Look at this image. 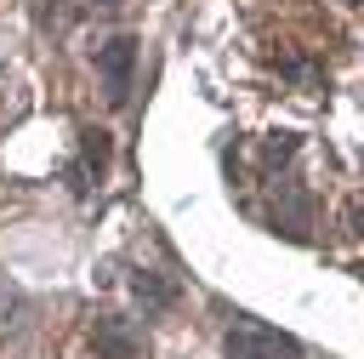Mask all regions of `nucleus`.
I'll return each mask as SVG.
<instances>
[{
  "instance_id": "f257e3e1",
  "label": "nucleus",
  "mask_w": 364,
  "mask_h": 359,
  "mask_svg": "<svg viewBox=\"0 0 364 359\" xmlns=\"http://www.w3.org/2000/svg\"><path fill=\"white\" fill-rule=\"evenodd\" d=\"M222 353H228V359H296L301 348H296V336H284V331L239 313V319L228 325V336H222Z\"/></svg>"
},
{
  "instance_id": "f03ea898",
  "label": "nucleus",
  "mask_w": 364,
  "mask_h": 359,
  "mask_svg": "<svg viewBox=\"0 0 364 359\" xmlns=\"http://www.w3.org/2000/svg\"><path fill=\"white\" fill-rule=\"evenodd\" d=\"M97 68H102V91H108V103L125 108V97H131V68H136V40H131V34L102 40V46H97Z\"/></svg>"
},
{
  "instance_id": "7ed1b4c3",
  "label": "nucleus",
  "mask_w": 364,
  "mask_h": 359,
  "mask_svg": "<svg viewBox=\"0 0 364 359\" xmlns=\"http://www.w3.org/2000/svg\"><path fill=\"white\" fill-rule=\"evenodd\" d=\"M91 348H97L102 359H142V336H136V325L119 319V313H102V319L91 325Z\"/></svg>"
},
{
  "instance_id": "20e7f679",
  "label": "nucleus",
  "mask_w": 364,
  "mask_h": 359,
  "mask_svg": "<svg viewBox=\"0 0 364 359\" xmlns=\"http://www.w3.org/2000/svg\"><path fill=\"white\" fill-rule=\"evenodd\" d=\"M108 165V131H80V165H74V188H91V177H102Z\"/></svg>"
},
{
  "instance_id": "39448f33",
  "label": "nucleus",
  "mask_w": 364,
  "mask_h": 359,
  "mask_svg": "<svg viewBox=\"0 0 364 359\" xmlns=\"http://www.w3.org/2000/svg\"><path fill=\"white\" fill-rule=\"evenodd\" d=\"M131 291H136V302H142V308H154V313L176 302V285H165L159 274H131Z\"/></svg>"
},
{
  "instance_id": "423d86ee",
  "label": "nucleus",
  "mask_w": 364,
  "mask_h": 359,
  "mask_svg": "<svg viewBox=\"0 0 364 359\" xmlns=\"http://www.w3.org/2000/svg\"><path fill=\"white\" fill-rule=\"evenodd\" d=\"M91 6H102V11H114V6H125V0H91Z\"/></svg>"
},
{
  "instance_id": "0eeeda50",
  "label": "nucleus",
  "mask_w": 364,
  "mask_h": 359,
  "mask_svg": "<svg viewBox=\"0 0 364 359\" xmlns=\"http://www.w3.org/2000/svg\"><path fill=\"white\" fill-rule=\"evenodd\" d=\"M358 234H364V205H358Z\"/></svg>"
}]
</instances>
